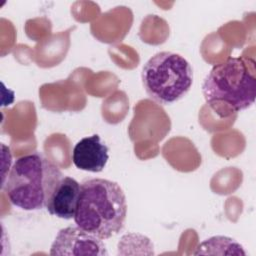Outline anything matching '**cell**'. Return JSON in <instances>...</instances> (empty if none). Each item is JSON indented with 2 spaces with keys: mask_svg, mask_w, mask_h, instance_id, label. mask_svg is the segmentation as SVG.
Returning <instances> with one entry per match:
<instances>
[{
  "mask_svg": "<svg viewBox=\"0 0 256 256\" xmlns=\"http://www.w3.org/2000/svg\"><path fill=\"white\" fill-rule=\"evenodd\" d=\"M52 256H106L107 249L102 239L78 226L62 228L57 233L51 248Z\"/></svg>",
  "mask_w": 256,
  "mask_h": 256,
  "instance_id": "obj_5",
  "label": "cell"
},
{
  "mask_svg": "<svg viewBox=\"0 0 256 256\" xmlns=\"http://www.w3.org/2000/svg\"><path fill=\"white\" fill-rule=\"evenodd\" d=\"M58 166L35 152L16 159L7 180L2 183L10 202L23 210H40L62 179Z\"/></svg>",
  "mask_w": 256,
  "mask_h": 256,
  "instance_id": "obj_2",
  "label": "cell"
},
{
  "mask_svg": "<svg viewBox=\"0 0 256 256\" xmlns=\"http://www.w3.org/2000/svg\"><path fill=\"white\" fill-rule=\"evenodd\" d=\"M126 215V196L118 183L101 178L81 183L73 218L79 228L102 240L109 239L123 229Z\"/></svg>",
  "mask_w": 256,
  "mask_h": 256,
  "instance_id": "obj_1",
  "label": "cell"
},
{
  "mask_svg": "<svg viewBox=\"0 0 256 256\" xmlns=\"http://www.w3.org/2000/svg\"><path fill=\"white\" fill-rule=\"evenodd\" d=\"M80 190L81 184L78 181L72 177L63 176L47 202L48 213L66 220L74 218Z\"/></svg>",
  "mask_w": 256,
  "mask_h": 256,
  "instance_id": "obj_7",
  "label": "cell"
},
{
  "mask_svg": "<svg viewBox=\"0 0 256 256\" xmlns=\"http://www.w3.org/2000/svg\"><path fill=\"white\" fill-rule=\"evenodd\" d=\"M195 255L217 254V255H246L241 244L236 240L226 236H213L199 244Z\"/></svg>",
  "mask_w": 256,
  "mask_h": 256,
  "instance_id": "obj_8",
  "label": "cell"
},
{
  "mask_svg": "<svg viewBox=\"0 0 256 256\" xmlns=\"http://www.w3.org/2000/svg\"><path fill=\"white\" fill-rule=\"evenodd\" d=\"M202 93L207 103L224 102L238 112L252 106L256 96V78L247 61L230 57L215 65L205 77Z\"/></svg>",
  "mask_w": 256,
  "mask_h": 256,
  "instance_id": "obj_3",
  "label": "cell"
},
{
  "mask_svg": "<svg viewBox=\"0 0 256 256\" xmlns=\"http://www.w3.org/2000/svg\"><path fill=\"white\" fill-rule=\"evenodd\" d=\"M109 148L98 134L80 139L72 151L73 164L80 170L101 172L109 159Z\"/></svg>",
  "mask_w": 256,
  "mask_h": 256,
  "instance_id": "obj_6",
  "label": "cell"
},
{
  "mask_svg": "<svg viewBox=\"0 0 256 256\" xmlns=\"http://www.w3.org/2000/svg\"><path fill=\"white\" fill-rule=\"evenodd\" d=\"M141 79L152 100L168 105L188 93L193 83V70L181 55L163 51L153 55L144 64Z\"/></svg>",
  "mask_w": 256,
  "mask_h": 256,
  "instance_id": "obj_4",
  "label": "cell"
}]
</instances>
